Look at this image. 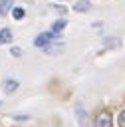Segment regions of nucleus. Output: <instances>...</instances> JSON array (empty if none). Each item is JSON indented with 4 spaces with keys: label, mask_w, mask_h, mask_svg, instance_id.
Listing matches in <instances>:
<instances>
[{
    "label": "nucleus",
    "mask_w": 125,
    "mask_h": 127,
    "mask_svg": "<svg viewBox=\"0 0 125 127\" xmlns=\"http://www.w3.org/2000/svg\"><path fill=\"white\" fill-rule=\"evenodd\" d=\"M73 10H75L77 14H87V12H91V0H77V2L73 4Z\"/></svg>",
    "instance_id": "39448f33"
},
{
    "label": "nucleus",
    "mask_w": 125,
    "mask_h": 127,
    "mask_svg": "<svg viewBox=\"0 0 125 127\" xmlns=\"http://www.w3.org/2000/svg\"><path fill=\"white\" fill-rule=\"evenodd\" d=\"M117 125H119V127H125V111L119 113V117H117Z\"/></svg>",
    "instance_id": "ddd939ff"
},
{
    "label": "nucleus",
    "mask_w": 125,
    "mask_h": 127,
    "mask_svg": "<svg viewBox=\"0 0 125 127\" xmlns=\"http://www.w3.org/2000/svg\"><path fill=\"white\" fill-rule=\"evenodd\" d=\"M54 8H56V12H58L60 16H65V14H67V8H65V6H54Z\"/></svg>",
    "instance_id": "4468645a"
},
{
    "label": "nucleus",
    "mask_w": 125,
    "mask_h": 127,
    "mask_svg": "<svg viewBox=\"0 0 125 127\" xmlns=\"http://www.w3.org/2000/svg\"><path fill=\"white\" fill-rule=\"evenodd\" d=\"M26 119H30L28 115H14V121H26Z\"/></svg>",
    "instance_id": "2eb2a0df"
},
{
    "label": "nucleus",
    "mask_w": 125,
    "mask_h": 127,
    "mask_svg": "<svg viewBox=\"0 0 125 127\" xmlns=\"http://www.w3.org/2000/svg\"><path fill=\"white\" fill-rule=\"evenodd\" d=\"M14 8V0H0V16H6Z\"/></svg>",
    "instance_id": "1a4fd4ad"
},
{
    "label": "nucleus",
    "mask_w": 125,
    "mask_h": 127,
    "mask_svg": "<svg viewBox=\"0 0 125 127\" xmlns=\"http://www.w3.org/2000/svg\"><path fill=\"white\" fill-rule=\"evenodd\" d=\"M0 105H2V101H0Z\"/></svg>",
    "instance_id": "f3484780"
},
{
    "label": "nucleus",
    "mask_w": 125,
    "mask_h": 127,
    "mask_svg": "<svg viewBox=\"0 0 125 127\" xmlns=\"http://www.w3.org/2000/svg\"><path fill=\"white\" fill-rule=\"evenodd\" d=\"M46 54H50V56H58V54H62L63 50H65V44L63 42H58V40H54V42H50L46 48H42Z\"/></svg>",
    "instance_id": "7ed1b4c3"
},
{
    "label": "nucleus",
    "mask_w": 125,
    "mask_h": 127,
    "mask_svg": "<svg viewBox=\"0 0 125 127\" xmlns=\"http://www.w3.org/2000/svg\"><path fill=\"white\" fill-rule=\"evenodd\" d=\"M18 87H20V81H18V79H12V77H8V79L4 81V91H6L8 95H12V93H14Z\"/></svg>",
    "instance_id": "0eeeda50"
},
{
    "label": "nucleus",
    "mask_w": 125,
    "mask_h": 127,
    "mask_svg": "<svg viewBox=\"0 0 125 127\" xmlns=\"http://www.w3.org/2000/svg\"><path fill=\"white\" fill-rule=\"evenodd\" d=\"M65 26H67V20H65V18L62 16V18H58V20H56V22L52 24V32L60 36V34H62L63 30H65Z\"/></svg>",
    "instance_id": "423d86ee"
},
{
    "label": "nucleus",
    "mask_w": 125,
    "mask_h": 127,
    "mask_svg": "<svg viewBox=\"0 0 125 127\" xmlns=\"http://www.w3.org/2000/svg\"><path fill=\"white\" fill-rule=\"evenodd\" d=\"M75 115H77V119H79V125H81V127H85V125H87V119H85V111H83V107H81V105H77V107H75Z\"/></svg>",
    "instance_id": "9d476101"
},
{
    "label": "nucleus",
    "mask_w": 125,
    "mask_h": 127,
    "mask_svg": "<svg viewBox=\"0 0 125 127\" xmlns=\"http://www.w3.org/2000/svg\"><path fill=\"white\" fill-rule=\"evenodd\" d=\"M56 38H58V34H54L52 30H48V32H42V34H38V36H36V40H34V46L42 50V48H46L50 42H54Z\"/></svg>",
    "instance_id": "f03ea898"
},
{
    "label": "nucleus",
    "mask_w": 125,
    "mask_h": 127,
    "mask_svg": "<svg viewBox=\"0 0 125 127\" xmlns=\"http://www.w3.org/2000/svg\"><path fill=\"white\" fill-rule=\"evenodd\" d=\"M54 2H62V0H54Z\"/></svg>",
    "instance_id": "dca6fc26"
},
{
    "label": "nucleus",
    "mask_w": 125,
    "mask_h": 127,
    "mask_svg": "<svg viewBox=\"0 0 125 127\" xmlns=\"http://www.w3.org/2000/svg\"><path fill=\"white\" fill-rule=\"evenodd\" d=\"M93 125L95 127H113V115L107 109H101V111H97V115L93 119Z\"/></svg>",
    "instance_id": "f257e3e1"
},
{
    "label": "nucleus",
    "mask_w": 125,
    "mask_h": 127,
    "mask_svg": "<svg viewBox=\"0 0 125 127\" xmlns=\"http://www.w3.org/2000/svg\"><path fill=\"white\" fill-rule=\"evenodd\" d=\"M10 54H12L14 58H22V50H20V48H16V46H14V48H10Z\"/></svg>",
    "instance_id": "f8f14e48"
},
{
    "label": "nucleus",
    "mask_w": 125,
    "mask_h": 127,
    "mask_svg": "<svg viewBox=\"0 0 125 127\" xmlns=\"http://www.w3.org/2000/svg\"><path fill=\"white\" fill-rule=\"evenodd\" d=\"M10 12H12V16H14V20H22V18L26 16V10H24L22 6H14V8L10 10Z\"/></svg>",
    "instance_id": "9b49d317"
},
{
    "label": "nucleus",
    "mask_w": 125,
    "mask_h": 127,
    "mask_svg": "<svg viewBox=\"0 0 125 127\" xmlns=\"http://www.w3.org/2000/svg\"><path fill=\"white\" fill-rule=\"evenodd\" d=\"M12 40H14V34H12V30L10 28H2L0 30V44H12Z\"/></svg>",
    "instance_id": "6e6552de"
},
{
    "label": "nucleus",
    "mask_w": 125,
    "mask_h": 127,
    "mask_svg": "<svg viewBox=\"0 0 125 127\" xmlns=\"http://www.w3.org/2000/svg\"><path fill=\"white\" fill-rule=\"evenodd\" d=\"M121 46V38L119 36H107L103 38V48L105 50H117Z\"/></svg>",
    "instance_id": "20e7f679"
}]
</instances>
